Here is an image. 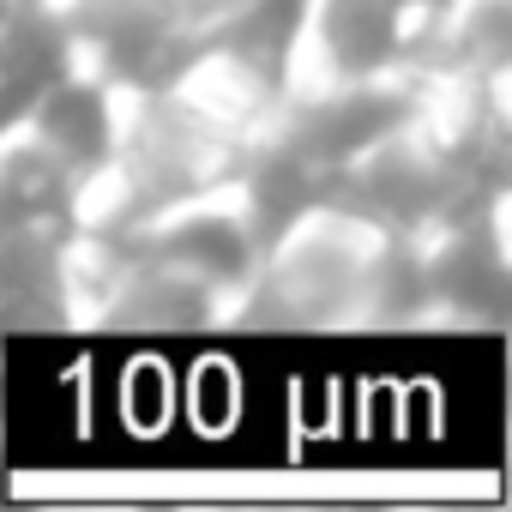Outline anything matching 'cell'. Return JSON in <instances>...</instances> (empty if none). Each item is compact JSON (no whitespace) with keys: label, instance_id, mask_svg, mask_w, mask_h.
Returning a JSON list of instances; mask_svg holds the SVG:
<instances>
[{"label":"cell","instance_id":"6da1fadb","mask_svg":"<svg viewBox=\"0 0 512 512\" xmlns=\"http://www.w3.org/2000/svg\"><path fill=\"white\" fill-rule=\"evenodd\" d=\"M43 127H49V139H55L61 151H73V157H97V151L109 145V115H103L97 91H79V85H67V91H55V97L43 103Z\"/></svg>","mask_w":512,"mask_h":512}]
</instances>
